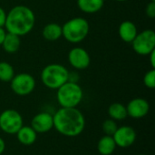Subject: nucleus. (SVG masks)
I'll list each match as a JSON object with an SVG mask.
<instances>
[{
  "mask_svg": "<svg viewBox=\"0 0 155 155\" xmlns=\"http://www.w3.org/2000/svg\"><path fill=\"white\" fill-rule=\"evenodd\" d=\"M5 150V143L3 138L0 137V155L2 154Z\"/></svg>",
  "mask_w": 155,
  "mask_h": 155,
  "instance_id": "nucleus-27",
  "label": "nucleus"
},
{
  "mask_svg": "<svg viewBox=\"0 0 155 155\" xmlns=\"http://www.w3.org/2000/svg\"><path fill=\"white\" fill-rule=\"evenodd\" d=\"M12 91L20 96L30 94L35 87V80L34 76L27 73H20L15 74L10 81Z\"/></svg>",
  "mask_w": 155,
  "mask_h": 155,
  "instance_id": "nucleus-8",
  "label": "nucleus"
},
{
  "mask_svg": "<svg viewBox=\"0 0 155 155\" xmlns=\"http://www.w3.org/2000/svg\"><path fill=\"white\" fill-rule=\"evenodd\" d=\"M148 56L150 57V63H151L152 68L155 69V50L154 51H153L151 54H149Z\"/></svg>",
  "mask_w": 155,
  "mask_h": 155,
  "instance_id": "nucleus-25",
  "label": "nucleus"
},
{
  "mask_svg": "<svg viewBox=\"0 0 155 155\" xmlns=\"http://www.w3.org/2000/svg\"><path fill=\"white\" fill-rule=\"evenodd\" d=\"M53 119L54 129L66 137L80 135L85 127L84 116L76 107H61L53 115Z\"/></svg>",
  "mask_w": 155,
  "mask_h": 155,
  "instance_id": "nucleus-1",
  "label": "nucleus"
},
{
  "mask_svg": "<svg viewBox=\"0 0 155 155\" xmlns=\"http://www.w3.org/2000/svg\"><path fill=\"white\" fill-rule=\"evenodd\" d=\"M139 155H146V154H139Z\"/></svg>",
  "mask_w": 155,
  "mask_h": 155,
  "instance_id": "nucleus-30",
  "label": "nucleus"
},
{
  "mask_svg": "<svg viewBox=\"0 0 155 155\" xmlns=\"http://www.w3.org/2000/svg\"><path fill=\"white\" fill-rule=\"evenodd\" d=\"M84 92L82 87L73 81H67L57 89L56 100L61 107L75 108L83 100Z\"/></svg>",
  "mask_w": 155,
  "mask_h": 155,
  "instance_id": "nucleus-5",
  "label": "nucleus"
},
{
  "mask_svg": "<svg viewBox=\"0 0 155 155\" xmlns=\"http://www.w3.org/2000/svg\"><path fill=\"white\" fill-rule=\"evenodd\" d=\"M70 79L67 68L60 64H50L41 72V81L49 89L57 90Z\"/></svg>",
  "mask_w": 155,
  "mask_h": 155,
  "instance_id": "nucleus-4",
  "label": "nucleus"
},
{
  "mask_svg": "<svg viewBox=\"0 0 155 155\" xmlns=\"http://www.w3.org/2000/svg\"><path fill=\"white\" fill-rule=\"evenodd\" d=\"M120 38L125 43H132L138 34L136 25L129 20L124 21L120 24L118 28Z\"/></svg>",
  "mask_w": 155,
  "mask_h": 155,
  "instance_id": "nucleus-13",
  "label": "nucleus"
},
{
  "mask_svg": "<svg viewBox=\"0 0 155 155\" xmlns=\"http://www.w3.org/2000/svg\"><path fill=\"white\" fill-rule=\"evenodd\" d=\"M42 35L47 41H56L62 37V26L57 23H49L43 28Z\"/></svg>",
  "mask_w": 155,
  "mask_h": 155,
  "instance_id": "nucleus-16",
  "label": "nucleus"
},
{
  "mask_svg": "<svg viewBox=\"0 0 155 155\" xmlns=\"http://www.w3.org/2000/svg\"><path fill=\"white\" fill-rule=\"evenodd\" d=\"M90 31L89 22L81 16L66 21L62 26V36L72 44H77L86 38Z\"/></svg>",
  "mask_w": 155,
  "mask_h": 155,
  "instance_id": "nucleus-3",
  "label": "nucleus"
},
{
  "mask_svg": "<svg viewBox=\"0 0 155 155\" xmlns=\"http://www.w3.org/2000/svg\"><path fill=\"white\" fill-rule=\"evenodd\" d=\"M104 5V0H77L78 8L86 14H94L100 11Z\"/></svg>",
  "mask_w": 155,
  "mask_h": 155,
  "instance_id": "nucleus-15",
  "label": "nucleus"
},
{
  "mask_svg": "<svg viewBox=\"0 0 155 155\" xmlns=\"http://www.w3.org/2000/svg\"><path fill=\"white\" fill-rule=\"evenodd\" d=\"M15 76V70L12 64L7 62H0V81L10 83Z\"/></svg>",
  "mask_w": 155,
  "mask_h": 155,
  "instance_id": "nucleus-20",
  "label": "nucleus"
},
{
  "mask_svg": "<svg viewBox=\"0 0 155 155\" xmlns=\"http://www.w3.org/2000/svg\"><path fill=\"white\" fill-rule=\"evenodd\" d=\"M31 127L36 134H45L54 128L53 115L46 112H42L34 116L31 122Z\"/></svg>",
  "mask_w": 155,
  "mask_h": 155,
  "instance_id": "nucleus-12",
  "label": "nucleus"
},
{
  "mask_svg": "<svg viewBox=\"0 0 155 155\" xmlns=\"http://www.w3.org/2000/svg\"><path fill=\"white\" fill-rule=\"evenodd\" d=\"M108 114L114 121H124L127 116L126 106L121 103H114L108 108Z\"/></svg>",
  "mask_w": 155,
  "mask_h": 155,
  "instance_id": "nucleus-19",
  "label": "nucleus"
},
{
  "mask_svg": "<svg viewBox=\"0 0 155 155\" xmlns=\"http://www.w3.org/2000/svg\"><path fill=\"white\" fill-rule=\"evenodd\" d=\"M69 64L77 70L86 69L91 63V57L89 53L83 47L75 46L72 48L68 53Z\"/></svg>",
  "mask_w": 155,
  "mask_h": 155,
  "instance_id": "nucleus-9",
  "label": "nucleus"
},
{
  "mask_svg": "<svg viewBox=\"0 0 155 155\" xmlns=\"http://www.w3.org/2000/svg\"><path fill=\"white\" fill-rule=\"evenodd\" d=\"M20 45H21L20 36H18L15 34L6 33L5 37L1 45L3 46V49L6 53L15 54L19 50Z\"/></svg>",
  "mask_w": 155,
  "mask_h": 155,
  "instance_id": "nucleus-17",
  "label": "nucleus"
},
{
  "mask_svg": "<svg viewBox=\"0 0 155 155\" xmlns=\"http://www.w3.org/2000/svg\"><path fill=\"white\" fill-rule=\"evenodd\" d=\"M23 126V118L20 113L14 109H7L0 114V129L7 134H16Z\"/></svg>",
  "mask_w": 155,
  "mask_h": 155,
  "instance_id": "nucleus-7",
  "label": "nucleus"
},
{
  "mask_svg": "<svg viewBox=\"0 0 155 155\" xmlns=\"http://www.w3.org/2000/svg\"><path fill=\"white\" fill-rule=\"evenodd\" d=\"M151 1H153V2H155V0H151Z\"/></svg>",
  "mask_w": 155,
  "mask_h": 155,
  "instance_id": "nucleus-29",
  "label": "nucleus"
},
{
  "mask_svg": "<svg viewBox=\"0 0 155 155\" xmlns=\"http://www.w3.org/2000/svg\"><path fill=\"white\" fill-rule=\"evenodd\" d=\"M116 144L113 136L104 135L97 143V150L101 155H111L115 151Z\"/></svg>",
  "mask_w": 155,
  "mask_h": 155,
  "instance_id": "nucleus-18",
  "label": "nucleus"
},
{
  "mask_svg": "<svg viewBox=\"0 0 155 155\" xmlns=\"http://www.w3.org/2000/svg\"><path fill=\"white\" fill-rule=\"evenodd\" d=\"M35 24L34 11L24 5H18L10 9L6 14L5 29L7 33L23 36L29 34Z\"/></svg>",
  "mask_w": 155,
  "mask_h": 155,
  "instance_id": "nucleus-2",
  "label": "nucleus"
},
{
  "mask_svg": "<svg viewBox=\"0 0 155 155\" xmlns=\"http://www.w3.org/2000/svg\"><path fill=\"white\" fill-rule=\"evenodd\" d=\"M126 110L128 116L134 119H140L148 114L150 111V104L147 100L138 97L128 103L126 105Z\"/></svg>",
  "mask_w": 155,
  "mask_h": 155,
  "instance_id": "nucleus-11",
  "label": "nucleus"
},
{
  "mask_svg": "<svg viewBox=\"0 0 155 155\" xmlns=\"http://www.w3.org/2000/svg\"><path fill=\"white\" fill-rule=\"evenodd\" d=\"M115 1H118V2H124V1H127V0H115Z\"/></svg>",
  "mask_w": 155,
  "mask_h": 155,
  "instance_id": "nucleus-28",
  "label": "nucleus"
},
{
  "mask_svg": "<svg viewBox=\"0 0 155 155\" xmlns=\"http://www.w3.org/2000/svg\"><path fill=\"white\" fill-rule=\"evenodd\" d=\"M113 138L116 146L127 148L134 143L136 140V132L133 127L129 125H124L117 128L116 132L113 135Z\"/></svg>",
  "mask_w": 155,
  "mask_h": 155,
  "instance_id": "nucleus-10",
  "label": "nucleus"
},
{
  "mask_svg": "<svg viewBox=\"0 0 155 155\" xmlns=\"http://www.w3.org/2000/svg\"><path fill=\"white\" fill-rule=\"evenodd\" d=\"M103 131L105 134V135H109V136H113L114 134V133L116 132L118 125L116 121L113 120V119H107L103 123Z\"/></svg>",
  "mask_w": 155,
  "mask_h": 155,
  "instance_id": "nucleus-21",
  "label": "nucleus"
},
{
  "mask_svg": "<svg viewBox=\"0 0 155 155\" xmlns=\"http://www.w3.org/2000/svg\"><path fill=\"white\" fill-rule=\"evenodd\" d=\"M134 51L140 55H148L155 50V32L146 29L137 34L132 42Z\"/></svg>",
  "mask_w": 155,
  "mask_h": 155,
  "instance_id": "nucleus-6",
  "label": "nucleus"
},
{
  "mask_svg": "<svg viewBox=\"0 0 155 155\" xmlns=\"http://www.w3.org/2000/svg\"><path fill=\"white\" fill-rule=\"evenodd\" d=\"M6 33H7V32L5 31V29L4 27H0V45H1L2 43H3L5 37Z\"/></svg>",
  "mask_w": 155,
  "mask_h": 155,
  "instance_id": "nucleus-26",
  "label": "nucleus"
},
{
  "mask_svg": "<svg viewBox=\"0 0 155 155\" xmlns=\"http://www.w3.org/2000/svg\"><path fill=\"white\" fill-rule=\"evenodd\" d=\"M143 84L147 88L153 89L155 87V69L152 68L143 76Z\"/></svg>",
  "mask_w": 155,
  "mask_h": 155,
  "instance_id": "nucleus-22",
  "label": "nucleus"
},
{
  "mask_svg": "<svg viewBox=\"0 0 155 155\" xmlns=\"http://www.w3.org/2000/svg\"><path fill=\"white\" fill-rule=\"evenodd\" d=\"M6 19V13L5 11L0 6V27H4Z\"/></svg>",
  "mask_w": 155,
  "mask_h": 155,
  "instance_id": "nucleus-24",
  "label": "nucleus"
},
{
  "mask_svg": "<svg viewBox=\"0 0 155 155\" xmlns=\"http://www.w3.org/2000/svg\"><path fill=\"white\" fill-rule=\"evenodd\" d=\"M145 12L148 17L150 18H154L155 17V2L151 1L145 8Z\"/></svg>",
  "mask_w": 155,
  "mask_h": 155,
  "instance_id": "nucleus-23",
  "label": "nucleus"
},
{
  "mask_svg": "<svg viewBox=\"0 0 155 155\" xmlns=\"http://www.w3.org/2000/svg\"><path fill=\"white\" fill-rule=\"evenodd\" d=\"M18 142L23 145H32L37 138V134L31 126H22L16 133Z\"/></svg>",
  "mask_w": 155,
  "mask_h": 155,
  "instance_id": "nucleus-14",
  "label": "nucleus"
}]
</instances>
